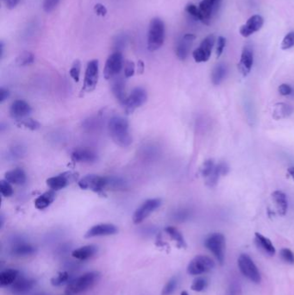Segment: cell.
Here are the masks:
<instances>
[{"mask_svg":"<svg viewBox=\"0 0 294 295\" xmlns=\"http://www.w3.org/2000/svg\"><path fill=\"white\" fill-rule=\"evenodd\" d=\"M272 201L275 204L278 213L280 216H286L288 210V201L286 193L280 191L276 190L272 193Z\"/></svg>","mask_w":294,"mask_h":295,"instance_id":"cell-24","label":"cell"},{"mask_svg":"<svg viewBox=\"0 0 294 295\" xmlns=\"http://www.w3.org/2000/svg\"><path fill=\"white\" fill-rule=\"evenodd\" d=\"M237 264L241 273L249 281L254 282L255 284L261 282L262 281L261 273L249 255L247 254L240 255L237 260Z\"/></svg>","mask_w":294,"mask_h":295,"instance_id":"cell-5","label":"cell"},{"mask_svg":"<svg viewBox=\"0 0 294 295\" xmlns=\"http://www.w3.org/2000/svg\"><path fill=\"white\" fill-rule=\"evenodd\" d=\"M185 11L188 13L189 15H191L192 17H193L194 19H198V20H201V15H200V10L199 7H197L195 4H188L185 8Z\"/></svg>","mask_w":294,"mask_h":295,"instance_id":"cell-44","label":"cell"},{"mask_svg":"<svg viewBox=\"0 0 294 295\" xmlns=\"http://www.w3.org/2000/svg\"><path fill=\"white\" fill-rule=\"evenodd\" d=\"M123 64L124 59L120 52L116 51L110 55L104 68V76L106 80H111L116 77L123 68Z\"/></svg>","mask_w":294,"mask_h":295,"instance_id":"cell-10","label":"cell"},{"mask_svg":"<svg viewBox=\"0 0 294 295\" xmlns=\"http://www.w3.org/2000/svg\"><path fill=\"white\" fill-rule=\"evenodd\" d=\"M226 237L222 233H213L207 237L204 245L214 255L218 263L223 265L226 259Z\"/></svg>","mask_w":294,"mask_h":295,"instance_id":"cell-4","label":"cell"},{"mask_svg":"<svg viewBox=\"0 0 294 295\" xmlns=\"http://www.w3.org/2000/svg\"></svg>","mask_w":294,"mask_h":295,"instance_id":"cell-56","label":"cell"},{"mask_svg":"<svg viewBox=\"0 0 294 295\" xmlns=\"http://www.w3.org/2000/svg\"><path fill=\"white\" fill-rule=\"evenodd\" d=\"M280 255L284 262L289 264H294V253L289 249H282L280 250Z\"/></svg>","mask_w":294,"mask_h":295,"instance_id":"cell-42","label":"cell"},{"mask_svg":"<svg viewBox=\"0 0 294 295\" xmlns=\"http://www.w3.org/2000/svg\"><path fill=\"white\" fill-rule=\"evenodd\" d=\"M222 0H202L199 4V10L201 15V22L209 25L211 19L218 13L221 6Z\"/></svg>","mask_w":294,"mask_h":295,"instance_id":"cell-9","label":"cell"},{"mask_svg":"<svg viewBox=\"0 0 294 295\" xmlns=\"http://www.w3.org/2000/svg\"><path fill=\"white\" fill-rule=\"evenodd\" d=\"M166 232L168 234V236L176 242V244L178 245L179 248H186V243H185L184 237L182 236V234L179 231L178 229L173 226H168L166 228Z\"/></svg>","mask_w":294,"mask_h":295,"instance_id":"cell-33","label":"cell"},{"mask_svg":"<svg viewBox=\"0 0 294 295\" xmlns=\"http://www.w3.org/2000/svg\"><path fill=\"white\" fill-rule=\"evenodd\" d=\"M226 74H227V67L226 64L219 63L216 66L211 73V81L213 85L218 86L221 84L226 79Z\"/></svg>","mask_w":294,"mask_h":295,"instance_id":"cell-32","label":"cell"},{"mask_svg":"<svg viewBox=\"0 0 294 295\" xmlns=\"http://www.w3.org/2000/svg\"><path fill=\"white\" fill-rule=\"evenodd\" d=\"M147 99H148V94L144 88H135L134 90L128 95L126 101L124 103V106L126 113H133L135 110L144 105Z\"/></svg>","mask_w":294,"mask_h":295,"instance_id":"cell-8","label":"cell"},{"mask_svg":"<svg viewBox=\"0 0 294 295\" xmlns=\"http://www.w3.org/2000/svg\"><path fill=\"white\" fill-rule=\"evenodd\" d=\"M70 175L71 173H63L61 175L50 177L47 180V185L53 191L63 189L70 182Z\"/></svg>","mask_w":294,"mask_h":295,"instance_id":"cell-21","label":"cell"},{"mask_svg":"<svg viewBox=\"0 0 294 295\" xmlns=\"http://www.w3.org/2000/svg\"><path fill=\"white\" fill-rule=\"evenodd\" d=\"M195 38L196 37L193 34H185V36L179 41L176 46V55L180 60L184 61L188 56L192 44Z\"/></svg>","mask_w":294,"mask_h":295,"instance_id":"cell-17","label":"cell"},{"mask_svg":"<svg viewBox=\"0 0 294 295\" xmlns=\"http://www.w3.org/2000/svg\"><path fill=\"white\" fill-rule=\"evenodd\" d=\"M35 61V56L31 52L25 51L19 55L16 60L17 64L19 66H28L32 64Z\"/></svg>","mask_w":294,"mask_h":295,"instance_id":"cell-37","label":"cell"},{"mask_svg":"<svg viewBox=\"0 0 294 295\" xmlns=\"http://www.w3.org/2000/svg\"><path fill=\"white\" fill-rule=\"evenodd\" d=\"M100 278V273L98 271H91L84 273L83 275L78 277L75 280L69 283L66 289L67 295H79L83 292L88 291L92 288Z\"/></svg>","mask_w":294,"mask_h":295,"instance_id":"cell-2","label":"cell"},{"mask_svg":"<svg viewBox=\"0 0 294 295\" xmlns=\"http://www.w3.org/2000/svg\"><path fill=\"white\" fill-rule=\"evenodd\" d=\"M19 275V270L8 269L0 273V285L1 287H6L14 283L18 280Z\"/></svg>","mask_w":294,"mask_h":295,"instance_id":"cell-31","label":"cell"},{"mask_svg":"<svg viewBox=\"0 0 294 295\" xmlns=\"http://www.w3.org/2000/svg\"><path fill=\"white\" fill-rule=\"evenodd\" d=\"M112 89H113V94L115 95L116 99L124 106L128 97V95L125 93V84L124 80L122 78H116L113 81Z\"/></svg>","mask_w":294,"mask_h":295,"instance_id":"cell-28","label":"cell"},{"mask_svg":"<svg viewBox=\"0 0 294 295\" xmlns=\"http://www.w3.org/2000/svg\"><path fill=\"white\" fill-rule=\"evenodd\" d=\"M61 2V0H44V10L47 13H50L51 11H54L55 8L57 7L59 3Z\"/></svg>","mask_w":294,"mask_h":295,"instance_id":"cell-45","label":"cell"},{"mask_svg":"<svg viewBox=\"0 0 294 295\" xmlns=\"http://www.w3.org/2000/svg\"><path fill=\"white\" fill-rule=\"evenodd\" d=\"M0 193L5 198L11 197L13 194V188L11 186V183L8 182L5 180L2 181L0 183Z\"/></svg>","mask_w":294,"mask_h":295,"instance_id":"cell-41","label":"cell"},{"mask_svg":"<svg viewBox=\"0 0 294 295\" xmlns=\"http://www.w3.org/2000/svg\"><path fill=\"white\" fill-rule=\"evenodd\" d=\"M226 45V38L224 37H219L217 40V47H216V55L217 58L221 56L223 52L225 50Z\"/></svg>","mask_w":294,"mask_h":295,"instance_id":"cell-46","label":"cell"},{"mask_svg":"<svg viewBox=\"0 0 294 295\" xmlns=\"http://www.w3.org/2000/svg\"><path fill=\"white\" fill-rule=\"evenodd\" d=\"M161 201L160 199H150L146 201L141 204V206L135 211L133 215V222L135 224H140L145 220L151 213L157 211L160 207Z\"/></svg>","mask_w":294,"mask_h":295,"instance_id":"cell-12","label":"cell"},{"mask_svg":"<svg viewBox=\"0 0 294 295\" xmlns=\"http://www.w3.org/2000/svg\"><path fill=\"white\" fill-rule=\"evenodd\" d=\"M71 158L75 162H94L98 159V157L92 150L88 149H77L74 150Z\"/></svg>","mask_w":294,"mask_h":295,"instance_id":"cell-22","label":"cell"},{"mask_svg":"<svg viewBox=\"0 0 294 295\" xmlns=\"http://www.w3.org/2000/svg\"><path fill=\"white\" fill-rule=\"evenodd\" d=\"M70 279V274L67 271H62L56 275L51 279V284L54 287H60L62 285L65 284L67 281Z\"/></svg>","mask_w":294,"mask_h":295,"instance_id":"cell-36","label":"cell"},{"mask_svg":"<svg viewBox=\"0 0 294 295\" xmlns=\"http://www.w3.org/2000/svg\"><path fill=\"white\" fill-rule=\"evenodd\" d=\"M80 70H81V63L79 60H76L73 62L71 69L69 71L70 76L72 77L75 82H78L80 80Z\"/></svg>","mask_w":294,"mask_h":295,"instance_id":"cell-39","label":"cell"},{"mask_svg":"<svg viewBox=\"0 0 294 295\" xmlns=\"http://www.w3.org/2000/svg\"><path fill=\"white\" fill-rule=\"evenodd\" d=\"M2 1H3L4 5H5L8 9L12 10V9L17 7V5L20 3L21 0H2Z\"/></svg>","mask_w":294,"mask_h":295,"instance_id":"cell-50","label":"cell"},{"mask_svg":"<svg viewBox=\"0 0 294 295\" xmlns=\"http://www.w3.org/2000/svg\"><path fill=\"white\" fill-rule=\"evenodd\" d=\"M19 125L27 128V129H29L31 131H36V130L40 128V124L37 120H34V119H31V118H27V119H24V120L20 121Z\"/></svg>","mask_w":294,"mask_h":295,"instance_id":"cell-43","label":"cell"},{"mask_svg":"<svg viewBox=\"0 0 294 295\" xmlns=\"http://www.w3.org/2000/svg\"><path fill=\"white\" fill-rule=\"evenodd\" d=\"M37 252V249L32 244H27L25 242H17L11 247V254L18 257H25L32 255Z\"/></svg>","mask_w":294,"mask_h":295,"instance_id":"cell-19","label":"cell"},{"mask_svg":"<svg viewBox=\"0 0 294 295\" xmlns=\"http://www.w3.org/2000/svg\"><path fill=\"white\" fill-rule=\"evenodd\" d=\"M215 41L214 35H209L202 41L200 47L196 48L193 53V59L195 62L201 63L207 62L210 59Z\"/></svg>","mask_w":294,"mask_h":295,"instance_id":"cell-13","label":"cell"},{"mask_svg":"<svg viewBox=\"0 0 294 295\" xmlns=\"http://www.w3.org/2000/svg\"><path fill=\"white\" fill-rule=\"evenodd\" d=\"M4 180L11 184L23 185L26 182V174L22 168H15L5 174Z\"/></svg>","mask_w":294,"mask_h":295,"instance_id":"cell-29","label":"cell"},{"mask_svg":"<svg viewBox=\"0 0 294 295\" xmlns=\"http://www.w3.org/2000/svg\"><path fill=\"white\" fill-rule=\"evenodd\" d=\"M179 279L177 276H174L171 278L169 281H167L166 285L164 286L161 295H172L175 293L177 286H178Z\"/></svg>","mask_w":294,"mask_h":295,"instance_id":"cell-35","label":"cell"},{"mask_svg":"<svg viewBox=\"0 0 294 295\" xmlns=\"http://www.w3.org/2000/svg\"><path fill=\"white\" fill-rule=\"evenodd\" d=\"M215 167H216V164L212 159L205 160L200 168V174L204 178H208L212 174V172L214 171Z\"/></svg>","mask_w":294,"mask_h":295,"instance_id":"cell-34","label":"cell"},{"mask_svg":"<svg viewBox=\"0 0 294 295\" xmlns=\"http://www.w3.org/2000/svg\"><path fill=\"white\" fill-rule=\"evenodd\" d=\"M118 232V229L116 226L113 224H99L97 226H92L88 229L87 233L85 234L86 238H91L96 237H106L112 236Z\"/></svg>","mask_w":294,"mask_h":295,"instance_id":"cell-14","label":"cell"},{"mask_svg":"<svg viewBox=\"0 0 294 295\" xmlns=\"http://www.w3.org/2000/svg\"><path fill=\"white\" fill-rule=\"evenodd\" d=\"M253 63H254V52L251 47L246 46L243 49L240 62L238 63V69L240 73L243 74V76L246 77L250 73Z\"/></svg>","mask_w":294,"mask_h":295,"instance_id":"cell-16","label":"cell"},{"mask_svg":"<svg viewBox=\"0 0 294 295\" xmlns=\"http://www.w3.org/2000/svg\"><path fill=\"white\" fill-rule=\"evenodd\" d=\"M264 19L260 15H254L249 19L247 23L240 28V34L244 37H250L254 33L262 29Z\"/></svg>","mask_w":294,"mask_h":295,"instance_id":"cell-15","label":"cell"},{"mask_svg":"<svg viewBox=\"0 0 294 295\" xmlns=\"http://www.w3.org/2000/svg\"><path fill=\"white\" fill-rule=\"evenodd\" d=\"M293 47H294V31H291L287 34L286 37H284L282 44H281V48L283 50H287Z\"/></svg>","mask_w":294,"mask_h":295,"instance_id":"cell-40","label":"cell"},{"mask_svg":"<svg viewBox=\"0 0 294 295\" xmlns=\"http://www.w3.org/2000/svg\"><path fill=\"white\" fill-rule=\"evenodd\" d=\"M165 25L161 19L155 18L149 23L148 33V49L150 52L157 51L164 44Z\"/></svg>","mask_w":294,"mask_h":295,"instance_id":"cell-3","label":"cell"},{"mask_svg":"<svg viewBox=\"0 0 294 295\" xmlns=\"http://www.w3.org/2000/svg\"><path fill=\"white\" fill-rule=\"evenodd\" d=\"M55 199V191H47L46 193H43L35 201V206L38 210H44L54 202Z\"/></svg>","mask_w":294,"mask_h":295,"instance_id":"cell-30","label":"cell"},{"mask_svg":"<svg viewBox=\"0 0 294 295\" xmlns=\"http://www.w3.org/2000/svg\"><path fill=\"white\" fill-rule=\"evenodd\" d=\"M109 178L97 175H88L81 179L79 186L81 189L91 190L95 193H99L108 187Z\"/></svg>","mask_w":294,"mask_h":295,"instance_id":"cell-7","label":"cell"},{"mask_svg":"<svg viewBox=\"0 0 294 295\" xmlns=\"http://www.w3.org/2000/svg\"><path fill=\"white\" fill-rule=\"evenodd\" d=\"M94 11L95 13L99 17H105L107 14V10H106V6L104 4H99V3L95 4Z\"/></svg>","mask_w":294,"mask_h":295,"instance_id":"cell-49","label":"cell"},{"mask_svg":"<svg viewBox=\"0 0 294 295\" xmlns=\"http://www.w3.org/2000/svg\"><path fill=\"white\" fill-rule=\"evenodd\" d=\"M207 286H208V281L206 278L198 277L193 281V284L191 286V289L195 292H202L207 288Z\"/></svg>","mask_w":294,"mask_h":295,"instance_id":"cell-38","label":"cell"},{"mask_svg":"<svg viewBox=\"0 0 294 295\" xmlns=\"http://www.w3.org/2000/svg\"><path fill=\"white\" fill-rule=\"evenodd\" d=\"M287 173H288V175H290L291 177L294 181V167H291V168H288L287 169Z\"/></svg>","mask_w":294,"mask_h":295,"instance_id":"cell-52","label":"cell"},{"mask_svg":"<svg viewBox=\"0 0 294 295\" xmlns=\"http://www.w3.org/2000/svg\"><path fill=\"white\" fill-rule=\"evenodd\" d=\"M229 166L226 162H220L216 165L214 171L212 172L208 178H206L205 183L209 187H213L218 184V180L224 175H227L229 173Z\"/></svg>","mask_w":294,"mask_h":295,"instance_id":"cell-23","label":"cell"},{"mask_svg":"<svg viewBox=\"0 0 294 295\" xmlns=\"http://www.w3.org/2000/svg\"><path fill=\"white\" fill-rule=\"evenodd\" d=\"M215 263L212 259L206 255H197L189 262L187 273L191 275H200L210 272L214 269Z\"/></svg>","mask_w":294,"mask_h":295,"instance_id":"cell-6","label":"cell"},{"mask_svg":"<svg viewBox=\"0 0 294 295\" xmlns=\"http://www.w3.org/2000/svg\"><path fill=\"white\" fill-rule=\"evenodd\" d=\"M36 284L37 282L33 279L23 278L20 280H17L11 285V293L16 295H24L30 291Z\"/></svg>","mask_w":294,"mask_h":295,"instance_id":"cell-20","label":"cell"},{"mask_svg":"<svg viewBox=\"0 0 294 295\" xmlns=\"http://www.w3.org/2000/svg\"><path fill=\"white\" fill-rule=\"evenodd\" d=\"M279 92L282 96H289L294 92V89L291 87L290 85L281 84L279 87Z\"/></svg>","mask_w":294,"mask_h":295,"instance_id":"cell-48","label":"cell"},{"mask_svg":"<svg viewBox=\"0 0 294 295\" xmlns=\"http://www.w3.org/2000/svg\"><path fill=\"white\" fill-rule=\"evenodd\" d=\"M181 295H188V293H187V292L182 291L181 294Z\"/></svg>","mask_w":294,"mask_h":295,"instance_id":"cell-54","label":"cell"},{"mask_svg":"<svg viewBox=\"0 0 294 295\" xmlns=\"http://www.w3.org/2000/svg\"><path fill=\"white\" fill-rule=\"evenodd\" d=\"M9 91H8L7 89H4V88H1V90H0V102L3 103L4 100H6L7 99L8 97H9Z\"/></svg>","mask_w":294,"mask_h":295,"instance_id":"cell-51","label":"cell"},{"mask_svg":"<svg viewBox=\"0 0 294 295\" xmlns=\"http://www.w3.org/2000/svg\"><path fill=\"white\" fill-rule=\"evenodd\" d=\"M143 67H144L143 62H142V61H139V62H138V68L141 69V73L143 71Z\"/></svg>","mask_w":294,"mask_h":295,"instance_id":"cell-53","label":"cell"},{"mask_svg":"<svg viewBox=\"0 0 294 295\" xmlns=\"http://www.w3.org/2000/svg\"><path fill=\"white\" fill-rule=\"evenodd\" d=\"M98 253V247L95 245H86L83 247L76 249L72 252L73 258L80 261H87L88 259L93 257Z\"/></svg>","mask_w":294,"mask_h":295,"instance_id":"cell-26","label":"cell"},{"mask_svg":"<svg viewBox=\"0 0 294 295\" xmlns=\"http://www.w3.org/2000/svg\"><path fill=\"white\" fill-rule=\"evenodd\" d=\"M98 61L91 60L88 62L85 73L83 88L82 91L91 92L94 90L98 84Z\"/></svg>","mask_w":294,"mask_h":295,"instance_id":"cell-11","label":"cell"},{"mask_svg":"<svg viewBox=\"0 0 294 295\" xmlns=\"http://www.w3.org/2000/svg\"><path fill=\"white\" fill-rule=\"evenodd\" d=\"M110 136L116 145L127 148L132 143V136L129 130V122L124 117L116 116L108 123Z\"/></svg>","mask_w":294,"mask_h":295,"instance_id":"cell-1","label":"cell"},{"mask_svg":"<svg viewBox=\"0 0 294 295\" xmlns=\"http://www.w3.org/2000/svg\"><path fill=\"white\" fill-rule=\"evenodd\" d=\"M10 113L11 117H14L16 119H22L31 113V107L24 100L18 99L11 104Z\"/></svg>","mask_w":294,"mask_h":295,"instance_id":"cell-18","label":"cell"},{"mask_svg":"<svg viewBox=\"0 0 294 295\" xmlns=\"http://www.w3.org/2000/svg\"><path fill=\"white\" fill-rule=\"evenodd\" d=\"M293 113H294V109L290 105L286 103H278L273 107L272 117L275 120H280L290 117Z\"/></svg>","mask_w":294,"mask_h":295,"instance_id":"cell-27","label":"cell"},{"mask_svg":"<svg viewBox=\"0 0 294 295\" xmlns=\"http://www.w3.org/2000/svg\"><path fill=\"white\" fill-rule=\"evenodd\" d=\"M254 242L258 248L260 249L262 251L264 252L265 254L269 255H274L275 254V248L272 244V242L269 239L268 237L263 236L261 233L254 234Z\"/></svg>","mask_w":294,"mask_h":295,"instance_id":"cell-25","label":"cell"},{"mask_svg":"<svg viewBox=\"0 0 294 295\" xmlns=\"http://www.w3.org/2000/svg\"><path fill=\"white\" fill-rule=\"evenodd\" d=\"M44 295V294H37V295Z\"/></svg>","mask_w":294,"mask_h":295,"instance_id":"cell-55","label":"cell"},{"mask_svg":"<svg viewBox=\"0 0 294 295\" xmlns=\"http://www.w3.org/2000/svg\"><path fill=\"white\" fill-rule=\"evenodd\" d=\"M135 63L131 61H127L124 65V76L125 78H131L135 73Z\"/></svg>","mask_w":294,"mask_h":295,"instance_id":"cell-47","label":"cell"}]
</instances>
